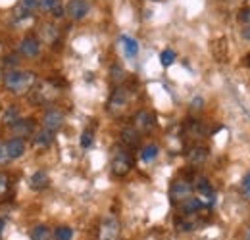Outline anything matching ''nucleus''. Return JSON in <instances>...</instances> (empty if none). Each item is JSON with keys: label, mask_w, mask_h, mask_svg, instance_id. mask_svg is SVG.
I'll return each mask as SVG.
<instances>
[{"label": "nucleus", "mask_w": 250, "mask_h": 240, "mask_svg": "<svg viewBox=\"0 0 250 240\" xmlns=\"http://www.w3.org/2000/svg\"><path fill=\"white\" fill-rule=\"evenodd\" d=\"M37 83V75L31 69H10L4 75V89L16 96L29 94Z\"/></svg>", "instance_id": "1"}, {"label": "nucleus", "mask_w": 250, "mask_h": 240, "mask_svg": "<svg viewBox=\"0 0 250 240\" xmlns=\"http://www.w3.org/2000/svg\"><path fill=\"white\" fill-rule=\"evenodd\" d=\"M112 175L114 177H125L133 169V158L131 154L125 150H118L116 156L112 158Z\"/></svg>", "instance_id": "2"}, {"label": "nucleus", "mask_w": 250, "mask_h": 240, "mask_svg": "<svg viewBox=\"0 0 250 240\" xmlns=\"http://www.w3.org/2000/svg\"><path fill=\"white\" fill-rule=\"evenodd\" d=\"M192 196V184L185 179H177L171 182L169 186V200L173 204H183Z\"/></svg>", "instance_id": "3"}, {"label": "nucleus", "mask_w": 250, "mask_h": 240, "mask_svg": "<svg viewBox=\"0 0 250 240\" xmlns=\"http://www.w3.org/2000/svg\"><path fill=\"white\" fill-rule=\"evenodd\" d=\"M120 239V221L114 215H106L98 227V240H118Z\"/></svg>", "instance_id": "4"}, {"label": "nucleus", "mask_w": 250, "mask_h": 240, "mask_svg": "<svg viewBox=\"0 0 250 240\" xmlns=\"http://www.w3.org/2000/svg\"><path fill=\"white\" fill-rule=\"evenodd\" d=\"M154 125H156V118H154L152 112H148V110H139V112L135 114L133 127H135L141 135H143V133H148L150 129H154Z\"/></svg>", "instance_id": "5"}, {"label": "nucleus", "mask_w": 250, "mask_h": 240, "mask_svg": "<svg viewBox=\"0 0 250 240\" xmlns=\"http://www.w3.org/2000/svg\"><path fill=\"white\" fill-rule=\"evenodd\" d=\"M63 125V112L58 110V108H50L44 112L42 116V127L50 133H56L60 127Z\"/></svg>", "instance_id": "6"}, {"label": "nucleus", "mask_w": 250, "mask_h": 240, "mask_svg": "<svg viewBox=\"0 0 250 240\" xmlns=\"http://www.w3.org/2000/svg\"><path fill=\"white\" fill-rule=\"evenodd\" d=\"M89 10H91V6H89L87 0H69V2L65 4V14H67L71 20H75V21L87 18Z\"/></svg>", "instance_id": "7"}, {"label": "nucleus", "mask_w": 250, "mask_h": 240, "mask_svg": "<svg viewBox=\"0 0 250 240\" xmlns=\"http://www.w3.org/2000/svg\"><path fill=\"white\" fill-rule=\"evenodd\" d=\"M52 90L54 85L50 83H42V85H35L31 89V104H46L52 100Z\"/></svg>", "instance_id": "8"}, {"label": "nucleus", "mask_w": 250, "mask_h": 240, "mask_svg": "<svg viewBox=\"0 0 250 240\" xmlns=\"http://www.w3.org/2000/svg\"><path fill=\"white\" fill-rule=\"evenodd\" d=\"M127 102H129V89L118 87V89L112 92V96H110L108 110L110 112H120V110H124L125 106H127Z\"/></svg>", "instance_id": "9"}, {"label": "nucleus", "mask_w": 250, "mask_h": 240, "mask_svg": "<svg viewBox=\"0 0 250 240\" xmlns=\"http://www.w3.org/2000/svg\"><path fill=\"white\" fill-rule=\"evenodd\" d=\"M20 52L25 56V58H37L39 56V52H41V44H39V40H37V37H25L23 40H21V46H20Z\"/></svg>", "instance_id": "10"}, {"label": "nucleus", "mask_w": 250, "mask_h": 240, "mask_svg": "<svg viewBox=\"0 0 250 240\" xmlns=\"http://www.w3.org/2000/svg\"><path fill=\"white\" fill-rule=\"evenodd\" d=\"M208 160V150L204 146H192L187 152V161L190 165H202Z\"/></svg>", "instance_id": "11"}, {"label": "nucleus", "mask_w": 250, "mask_h": 240, "mask_svg": "<svg viewBox=\"0 0 250 240\" xmlns=\"http://www.w3.org/2000/svg\"><path fill=\"white\" fill-rule=\"evenodd\" d=\"M181 206V211L185 213V215H196L198 211H202L206 208V204L200 200V198H194V196H190L188 200H185L183 204H179Z\"/></svg>", "instance_id": "12"}, {"label": "nucleus", "mask_w": 250, "mask_h": 240, "mask_svg": "<svg viewBox=\"0 0 250 240\" xmlns=\"http://www.w3.org/2000/svg\"><path fill=\"white\" fill-rule=\"evenodd\" d=\"M8 154H10V158H12V160L21 158V156L25 154V140H23V139H20V137L10 139V140H8Z\"/></svg>", "instance_id": "13"}, {"label": "nucleus", "mask_w": 250, "mask_h": 240, "mask_svg": "<svg viewBox=\"0 0 250 240\" xmlns=\"http://www.w3.org/2000/svg\"><path fill=\"white\" fill-rule=\"evenodd\" d=\"M52 140H54V133H50V131L42 129V131H39V133L35 135V139H33V144H35V148L46 150V148L52 144Z\"/></svg>", "instance_id": "14"}, {"label": "nucleus", "mask_w": 250, "mask_h": 240, "mask_svg": "<svg viewBox=\"0 0 250 240\" xmlns=\"http://www.w3.org/2000/svg\"><path fill=\"white\" fill-rule=\"evenodd\" d=\"M122 142L125 146H137L141 142V133L135 127H125L122 131Z\"/></svg>", "instance_id": "15"}, {"label": "nucleus", "mask_w": 250, "mask_h": 240, "mask_svg": "<svg viewBox=\"0 0 250 240\" xmlns=\"http://www.w3.org/2000/svg\"><path fill=\"white\" fill-rule=\"evenodd\" d=\"M227 52H229V46H227V40L225 39H216L212 42V54H214V58L218 61H225Z\"/></svg>", "instance_id": "16"}, {"label": "nucleus", "mask_w": 250, "mask_h": 240, "mask_svg": "<svg viewBox=\"0 0 250 240\" xmlns=\"http://www.w3.org/2000/svg\"><path fill=\"white\" fill-rule=\"evenodd\" d=\"M48 184H50V179H48V175L44 171L33 173L31 179H29V186H31L33 190H44Z\"/></svg>", "instance_id": "17"}, {"label": "nucleus", "mask_w": 250, "mask_h": 240, "mask_svg": "<svg viewBox=\"0 0 250 240\" xmlns=\"http://www.w3.org/2000/svg\"><path fill=\"white\" fill-rule=\"evenodd\" d=\"M120 42H122V46H124V52L127 58H135V56L139 54V44H137V40H135L133 37L124 35V37L120 39Z\"/></svg>", "instance_id": "18"}, {"label": "nucleus", "mask_w": 250, "mask_h": 240, "mask_svg": "<svg viewBox=\"0 0 250 240\" xmlns=\"http://www.w3.org/2000/svg\"><path fill=\"white\" fill-rule=\"evenodd\" d=\"M194 188H196V192L202 196V198H206V200H212L214 198V188H212V184H210V180L208 179H200L194 182Z\"/></svg>", "instance_id": "19"}, {"label": "nucleus", "mask_w": 250, "mask_h": 240, "mask_svg": "<svg viewBox=\"0 0 250 240\" xmlns=\"http://www.w3.org/2000/svg\"><path fill=\"white\" fill-rule=\"evenodd\" d=\"M31 240H50L52 239V231L48 225H35L29 233Z\"/></svg>", "instance_id": "20"}, {"label": "nucleus", "mask_w": 250, "mask_h": 240, "mask_svg": "<svg viewBox=\"0 0 250 240\" xmlns=\"http://www.w3.org/2000/svg\"><path fill=\"white\" fill-rule=\"evenodd\" d=\"M12 131L16 133V137H20V139H21V137L31 135L33 133V123L29 120H23V118H21L16 125H12Z\"/></svg>", "instance_id": "21"}, {"label": "nucleus", "mask_w": 250, "mask_h": 240, "mask_svg": "<svg viewBox=\"0 0 250 240\" xmlns=\"http://www.w3.org/2000/svg\"><path fill=\"white\" fill-rule=\"evenodd\" d=\"M20 120H21V116H20V110H18V108H14V106L6 108V110H4V114H2V123H4V125H8V127L16 125V123H18Z\"/></svg>", "instance_id": "22"}, {"label": "nucleus", "mask_w": 250, "mask_h": 240, "mask_svg": "<svg viewBox=\"0 0 250 240\" xmlns=\"http://www.w3.org/2000/svg\"><path fill=\"white\" fill-rule=\"evenodd\" d=\"M52 235H54L56 240H71L73 239V229H71L69 225H60V227L54 229Z\"/></svg>", "instance_id": "23"}, {"label": "nucleus", "mask_w": 250, "mask_h": 240, "mask_svg": "<svg viewBox=\"0 0 250 240\" xmlns=\"http://www.w3.org/2000/svg\"><path fill=\"white\" fill-rule=\"evenodd\" d=\"M156 156H158L156 144H148V146H145V148L141 150V160H143V161H152Z\"/></svg>", "instance_id": "24"}, {"label": "nucleus", "mask_w": 250, "mask_h": 240, "mask_svg": "<svg viewBox=\"0 0 250 240\" xmlns=\"http://www.w3.org/2000/svg\"><path fill=\"white\" fill-rule=\"evenodd\" d=\"M173 61H175V52H173V50L166 48V50L160 52V63H162L164 67H169Z\"/></svg>", "instance_id": "25"}, {"label": "nucleus", "mask_w": 250, "mask_h": 240, "mask_svg": "<svg viewBox=\"0 0 250 240\" xmlns=\"http://www.w3.org/2000/svg\"><path fill=\"white\" fill-rule=\"evenodd\" d=\"M42 39L46 40V42H54V40H58V31L54 29L52 25H44L42 27Z\"/></svg>", "instance_id": "26"}, {"label": "nucleus", "mask_w": 250, "mask_h": 240, "mask_svg": "<svg viewBox=\"0 0 250 240\" xmlns=\"http://www.w3.org/2000/svg\"><path fill=\"white\" fill-rule=\"evenodd\" d=\"M175 223H177V229H179V231H183V233H187V231H194V229H196V223H194V221H190V219H177Z\"/></svg>", "instance_id": "27"}, {"label": "nucleus", "mask_w": 250, "mask_h": 240, "mask_svg": "<svg viewBox=\"0 0 250 240\" xmlns=\"http://www.w3.org/2000/svg\"><path fill=\"white\" fill-rule=\"evenodd\" d=\"M10 161H12V158H10V154H8V142L0 140V165H6V163H10Z\"/></svg>", "instance_id": "28"}, {"label": "nucleus", "mask_w": 250, "mask_h": 240, "mask_svg": "<svg viewBox=\"0 0 250 240\" xmlns=\"http://www.w3.org/2000/svg\"><path fill=\"white\" fill-rule=\"evenodd\" d=\"M93 140H94L93 131H83V135H81V139H79V142H81V148H89V146L93 144Z\"/></svg>", "instance_id": "29"}, {"label": "nucleus", "mask_w": 250, "mask_h": 240, "mask_svg": "<svg viewBox=\"0 0 250 240\" xmlns=\"http://www.w3.org/2000/svg\"><path fill=\"white\" fill-rule=\"evenodd\" d=\"M58 4H60V0H39V6H41L44 12H52Z\"/></svg>", "instance_id": "30"}, {"label": "nucleus", "mask_w": 250, "mask_h": 240, "mask_svg": "<svg viewBox=\"0 0 250 240\" xmlns=\"http://www.w3.org/2000/svg\"><path fill=\"white\" fill-rule=\"evenodd\" d=\"M10 190V177L6 173H0V196H4Z\"/></svg>", "instance_id": "31"}, {"label": "nucleus", "mask_w": 250, "mask_h": 240, "mask_svg": "<svg viewBox=\"0 0 250 240\" xmlns=\"http://www.w3.org/2000/svg\"><path fill=\"white\" fill-rule=\"evenodd\" d=\"M237 20H239L243 25H250V6H249V8H243V10L239 12Z\"/></svg>", "instance_id": "32"}, {"label": "nucleus", "mask_w": 250, "mask_h": 240, "mask_svg": "<svg viewBox=\"0 0 250 240\" xmlns=\"http://www.w3.org/2000/svg\"><path fill=\"white\" fill-rule=\"evenodd\" d=\"M202 108H204V100H202L200 96L192 98V102H190V110H202Z\"/></svg>", "instance_id": "33"}, {"label": "nucleus", "mask_w": 250, "mask_h": 240, "mask_svg": "<svg viewBox=\"0 0 250 240\" xmlns=\"http://www.w3.org/2000/svg\"><path fill=\"white\" fill-rule=\"evenodd\" d=\"M112 77L118 81V79H122L124 77V69L120 67V65H112Z\"/></svg>", "instance_id": "34"}, {"label": "nucleus", "mask_w": 250, "mask_h": 240, "mask_svg": "<svg viewBox=\"0 0 250 240\" xmlns=\"http://www.w3.org/2000/svg\"><path fill=\"white\" fill-rule=\"evenodd\" d=\"M241 37H243L247 42H250V25H245V27L241 29Z\"/></svg>", "instance_id": "35"}, {"label": "nucleus", "mask_w": 250, "mask_h": 240, "mask_svg": "<svg viewBox=\"0 0 250 240\" xmlns=\"http://www.w3.org/2000/svg\"><path fill=\"white\" fill-rule=\"evenodd\" d=\"M39 4V0H23V6L27 8V10H31V8H35Z\"/></svg>", "instance_id": "36"}, {"label": "nucleus", "mask_w": 250, "mask_h": 240, "mask_svg": "<svg viewBox=\"0 0 250 240\" xmlns=\"http://www.w3.org/2000/svg\"><path fill=\"white\" fill-rule=\"evenodd\" d=\"M4 227H6V219H4V217H0V235H2Z\"/></svg>", "instance_id": "37"}]
</instances>
